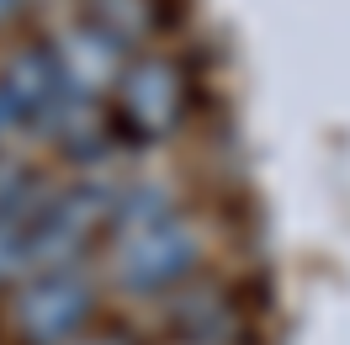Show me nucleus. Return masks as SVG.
Segmentation results:
<instances>
[{
	"mask_svg": "<svg viewBox=\"0 0 350 345\" xmlns=\"http://www.w3.org/2000/svg\"><path fill=\"white\" fill-rule=\"evenodd\" d=\"M43 43H48V53H53V69H59L64 90L80 96V101H107L111 90H117V80H122L128 59H133L111 32H101V27L90 22L85 11L69 16V22H59Z\"/></svg>",
	"mask_w": 350,
	"mask_h": 345,
	"instance_id": "nucleus-4",
	"label": "nucleus"
},
{
	"mask_svg": "<svg viewBox=\"0 0 350 345\" xmlns=\"http://www.w3.org/2000/svg\"><path fill=\"white\" fill-rule=\"evenodd\" d=\"M27 123H22V112L11 107V96H5V90H0V154L11 149V138H16V133H22Z\"/></svg>",
	"mask_w": 350,
	"mask_h": 345,
	"instance_id": "nucleus-10",
	"label": "nucleus"
},
{
	"mask_svg": "<svg viewBox=\"0 0 350 345\" xmlns=\"http://www.w3.org/2000/svg\"><path fill=\"white\" fill-rule=\"evenodd\" d=\"M85 16L101 32H111L128 53H138L159 27V0H85Z\"/></svg>",
	"mask_w": 350,
	"mask_h": 345,
	"instance_id": "nucleus-8",
	"label": "nucleus"
},
{
	"mask_svg": "<svg viewBox=\"0 0 350 345\" xmlns=\"http://www.w3.org/2000/svg\"><path fill=\"white\" fill-rule=\"evenodd\" d=\"M186 101H191V86H186V69L175 59H165V53H133L117 90L107 96V112L128 138L159 144V138L180 133Z\"/></svg>",
	"mask_w": 350,
	"mask_h": 345,
	"instance_id": "nucleus-3",
	"label": "nucleus"
},
{
	"mask_svg": "<svg viewBox=\"0 0 350 345\" xmlns=\"http://www.w3.org/2000/svg\"><path fill=\"white\" fill-rule=\"evenodd\" d=\"M27 5H32V0H0V27H11V22L27 11Z\"/></svg>",
	"mask_w": 350,
	"mask_h": 345,
	"instance_id": "nucleus-12",
	"label": "nucleus"
},
{
	"mask_svg": "<svg viewBox=\"0 0 350 345\" xmlns=\"http://www.w3.org/2000/svg\"><path fill=\"white\" fill-rule=\"evenodd\" d=\"M53 196V181H48L32 159H22L16 149L0 154V218H16V223H32L43 213V202Z\"/></svg>",
	"mask_w": 350,
	"mask_h": 345,
	"instance_id": "nucleus-7",
	"label": "nucleus"
},
{
	"mask_svg": "<svg viewBox=\"0 0 350 345\" xmlns=\"http://www.w3.org/2000/svg\"><path fill=\"white\" fill-rule=\"evenodd\" d=\"M75 345H133V340H122V335H111V329H90V335H80Z\"/></svg>",
	"mask_w": 350,
	"mask_h": 345,
	"instance_id": "nucleus-11",
	"label": "nucleus"
},
{
	"mask_svg": "<svg viewBox=\"0 0 350 345\" xmlns=\"http://www.w3.org/2000/svg\"><path fill=\"white\" fill-rule=\"evenodd\" d=\"M165 319L186 345H228L239 335V303L228 287H213L207 277H197L191 287L165 298Z\"/></svg>",
	"mask_w": 350,
	"mask_h": 345,
	"instance_id": "nucleus-6",
	"label": "nucleus"
},
{
	"mask_svg": "<svg viewBox=\"0 0 350 345\" xmlns=\"http://www.w3.org/2000/svg\"><path fill=\"white\" fill-rule=\"evenodd\" d=\"M0 90L11 96V107L22 112L27 128H43L53 112L69 101L64 80L53 69V53L48 43H16L5 59H0Z\"/></svg>",
	"mask_w": 350,
	"mask_h": 345,
	"instance_id": "nucleus-5",
	"label": "nucleus"
},
{
	"mask_svg": "<svg viewBox=\"0 0 350 345\" xmlns=\"http://www.w3.org/2000/svg\"><path fill=\"white\" fill-rule=\"evenodd\" d=\"M101 271L96 266H48L0 298V329L11 345H75L101 319Z\"/></svg>",
	"mask_w": 350,
	"mask_h": 345,
	"instance_id": "nucleus-2",
	"label": "nucleus"
},
{
	"mask_svg": "<svg viewBox=\"0 0 350 345\" xmlns=\"http://www.w3.org/2000/svg\"><path fill=\"white\" fill-rule=\"evenodd\" d=\"M32 277V223L0 218V298Z\"/></svg>",
	"mask_w": 350,
	"mask_h": 345,
	"instance_id": "nucleus-9",
	"label": "nucleus"
},
{
	"mask_svg": "<svg viewBox=\"0 0 350 345\" xmlns=\"http://www.w3.org/2000/svg\"><path fill=\"white\" fill-rule=\"evenodd\" d=\"M101 287L117 298L165 303L170 292L191 287L207 271V229L197 213L170 207V213L138 223L128 234H111L101 244Z\"/></svg>",
	"mask_w": 350,
	"mask_h": 345,
	"instance_id": "nucleus-1",
	"label": "nucleus"
}]
</instances>
